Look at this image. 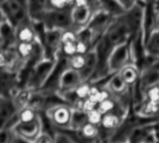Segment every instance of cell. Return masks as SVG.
<instances>
[{
	"label": "cell",
	"instance_id": "obj_1",
	"mask_svg": "<svg viewBox=\"0 0 159 143\" xmlns=\"http://www.w3.org/2000/svg\"><path fill=\"white\" fill-rule=\"evenodd\" d=\"M28 0H6L0 5V10L5 14L7 21L15 28L25 21Z\"/></svg>",
	"mask_w": 159,
	"mask_h": 143
},
{
	"label": "cell",
	"instance_id": "obj_2",
	"mask_svg": "<svg viewBox=\"0 0 159 143\" xmlns=\"http://www.w3.org/2000/svg\"><path fill=\"white\" fill-rule=\"evenodd\" d=\"M41 128H42V125H41V122L39 118L28 123H17L12 127L18 138L23 139L27 142H31V143H34L37 137L40 135V133L42 132Z\"/></svg>",
	"mask_w": 159,
	"mask_h": 143
},
{
	"label": "cell",
	"instance_id": "obj_3",
	"mask_svg": "<svg viewBox=\"0 0 159 143\" xmlns=\"http://www.w3.org/2000/svg\"><path fill=\"white\" fill-rule=\"evenodd\" d=\"M49 117L56 126L66 127L72 121V112L66 106H57L49 110Z\"/></svg>",
	"mask_w": 159,
	"mask_h": 143
},
{
	"label": "cell",
	"instance_id": "obj_4",
	"mask_svg": "<svg viewBox=\"0 0 159 143\" xmlns=\"http://www.w3.org/2000/svg\"><path fill=\"white\" fill-rule=\"evenodd\" d=\"M15 38L17 43H35L36 32L26 20L15 27Z\"/></svg>",
	"mask_w": 159,
	"mask_h": 143
},
{
	"label": "cell",
	"instance_id": "obj_5",
	"mask_svg": "<svg viewBox=\"0 0 159 143\" xmlns=\"http://www.w3.org/2000/svg\"><path fill=\"white\" fill-rule=\"evenodd\" d=\"M33 94H34V90H32L26 86L20 87L16 91V93L11 97V100H12V103L18 112L29 105L30 100L33 96Z\"/></svg>",
	"mask_w": 159,
	"mask_h": 143
},
{
	"label": "cell",
	"instance_id": "obj_6",
	"mask_svg": "<svg viewBox=\"0 0 159 143\" xmlns=\"http://www.w3.org/2000/svg\"><path fill=\"white\" fill-rule=\"evenodd\" d=\"M15 50L24 65V63L28 61L33 56L35 51V43H17Z\"/></svg>",
	"mask_w": 159,
	"mask_h": 143
},
{
	"label": "cell",
	"instance_id": "obj_7",
	"mask_svg": "<svg viewBox=\"0 0 159 143\" xmlns=\"http://www.w3.org/2000/svg\"><path fill=\"white\" fill-rule=\"evenodd\" d=\"M17 117H18V123H32L39 118L38 115V110H36L34 108L30 106H27L24 108L23 109H21L18 112Z\"/></svg>",
	"mask_w": 159,
	"mask_h": 143
},
{
	"label": "cell",
	"instance_id": "obj_8",
	"mask_svg": "<svg viewBox=\"0 0 159 143\" xmlns=\"http://www.w3.org/2000/svg\"><path fill=\"white\" fill-rule=\"evenodd\" d=\"M120 75L126 85H131L135 83L138 79V71L132 65H127L122 69Z\"/></svg>",
	"mask_w": 159,
	"mask_h": 143
},
{
	"label": "cell",
	"instance_id": "obj_9",
	"mask_svg": "<svg viewBox=\"0 0 159 143\" xmlns=\"http://www.w3.org/2000/svg\"><path fill=\"white\" fill-rule=\"evenodd\" d=\"M90 16V11L87 6L84 7H75L73 12V19L74 22L78 25H84L85 24Z\"/></svg>",
	"mask_w": 159,
	"mask_h": 143
},
{
	"label": "cell",
	"instance_id": "obj_10",
	"mask_svg": "<svg viewBox=\"0 0 159 143\" xmlns=\"http://www.w3.org/2000/svg\"><path fill=\"white\" fill-rule=\"evenodd\" d=\"M119 122H120L119 117L117 115L113 114L112 112H111V113H107V114L103 115L102 121H101V125L105 129L111 130V129L117 127L119 124Z\"/></svg>",
	"mask_w": 159,
	"mask_h": 143
},
{
	"label": "cell",
	"instance_id": "obj_11",
	"mask_svg": "<svg viewBox=\"0 0 159 143\" xmlns=\"http://www.w3.org/2000/svg\"><path fill=\"white\" fill-rule=\"evenodd\" d=\"M16 135L11 127H2L0 129V143H16Z\"/></svg>",
	"mask_w": 159,
	"mask_h": 143
},
{
	"label": "cell",
	"instance_id": "obj_12",
	"mask_svg": "<svg viewBox=\"0 0 159 143\" xmlns=\"http://www.w3.org/2000/svg\"><path fill=\"white\" fill-rule=\"evenodd\" d=\"M88 98L91 99L92 101H94L95 103L98 104L101 101H103L105 99H108L110 97H109V94H108L107 91H105V90H98L96 87H91Z\"/></svg>",
	"mask_w": 159,
	"mask_h": 143
},
{
	"label": "cell",
	"instance_id": "obj_13",
	"mask_svg": "<svg viewBox=\"0 0 159 143\" xmlns=\"http://www.w3.org/2000/svg\"><path fill=\"white\" fill-rule=\"evenodd\" d=\"M70 66L75 70H81L86 65V58L82 54H75L71 56L69 61Z\"/></svg>",
	"mask_w": 159,
	"mask_h": 143
},
{
	"label": "cell",
	"instance_id": "obj_14",
	"mask_svg": "<svg viewBox=\"0 0 159 143\" xmlns=\"http://www.w3.org/2000/svg\"><path fill=\"white\" fill-rule=\"evenodd\" d=\"M110 85H111V89L113 92L118 93V94L125 92V89H126V86H127L125 83V82L123 81V79L121 78V75L120 74H118L117 76H115L112 79V81L111 82V84Z\"/></svg>",
	"mask_w": 159,
	"mask_h": 143
},
{
	"label": "cell",
	"instance_id": "obj_15",
	"mask_svg": "<svg viewBox=\"0 0 159 143\" xmlns=\"http://www.w3.org/2000/svg\"><path fill=\"white\" fill-rule=\"evenodd\" d=\"M82 133L86 138H94L98 135V127L95 124L86 123L82 126Z\"/></svg>",
	"mask_w": 159,
	"mask_h": 143
},
{
	"label": "cell",
	"instance_id": "obj_16",
	"mask_svg": "<svg viewBox=\"0 0 159 143\" xmlns=\"http://www.w3.org/2000/svg\"><path fill=\"white\" fill-rule=\"evenodd\" d=\"M97 109L100 111L101 114H107V113H111V110L114 109V102L108 98V99H105L103 101H101L100 103L98 104V107Z\"/></svg>",
	"mask_w": 159,
	"mask_h": 143
},
{
	"label": "cell",
	"instance_id": "obj_17",
	"mask_svg": "<svg viewBox=\"0 0 159 143\" xmlns=\"http://www.w3.org/2000/svg\"><path fill=\"white\" fill-rule=\"evenodd\" d=\"M102 117H103V114H101L100 111L98 109H95L94 110L86 113L87 123H90L95 124V125H98V124L101 123Z\"/></svg>",
	"mask_w": 159,
	"mask_h": 143
},
{
	"label": "cell",
	"instance_id": "obj_18",
	"mask_svg": "<svg viewBox=\"0 0 159 143\" xmlns=\"http://www.w3.org/2000/svg\"><path fill=\"white\" fill-rule=\"evenodd\" d=\"M91 87L87 83H83L81 85L77 86L75 89V94L80 99H86L89 96Z\"/></svg>",
	"mask_w": 159,
	"mask_h": 143
},
{
	"label": "cell",
	"instance_id": "obj_19",
	"mask_svg": "<svg viewBox=\"0 0 159 143\" xmlns=\"http://www.w3.org/2000/svg\"><path fill=\"white\" fill-rule=\"evenodd\" d=\"M77 41H78V39H77L76 34L69 30L65 31L60 37V42L62 45L67 44V43H77Z\"/></svg>",
	"mask_w": 159,
	"mask_h": 143
},
{
	"label": "cell",
	"instance_id": "obj_20",
	"mask_svg": "<svg viewBox=\"0 0 159 143\" xmlns=\"http://www.w3.org/2000/svg\"><path fill=\"white\" fill-rule=\"evenodd\" d=\"M148 99L149 101H152L159 104V87L158 86H152L149 88L147 92Z\"/></svg>",
	"mask_w": 159,
	"mask_h": 143
},
{
	"label": "cell",
	"instance_id": "obj_21",
	"mask_svg": "<svg viewBox=\"0 0 159 143\" xmlns=\"http://www.w3.org/2000/svg\"><path fill=\"white\" fill-rule=\"evenodd\" d=\"M97 107H98V104H97V103H95L94 101H92V100L89 99V98H86V99H84V103H83V108H82V109H83V111L85 112V114H86V113H88V112L94 110L95 109H97Z\"/></svg>",
	"mask_w": 159,
	"mask_h": 143
},
{
	"label": "cell",
	"instance_id": "obj_22",
	"mask_svg": "<svg viewBox=\"0 0 159 143\" xmlns=\"http://www.w3.org/2000/svg\"><path fill=\"white\" fill-rule=\"evenodd\" d=\"M63 51L67 56H73L77 53L76 51V43H67L62 45Z\"/></svg>",
	"mask_w": 159,
	"mask_h": 143
},
{
	"label": "cell",
	"instance_id": "obj_23",
	"mask_svg": "<svg viewBox=\"0 0 159 143\" xmlns=\"http://www.w3.org/2000/svg\"><path fill=\"white\" fill-rule=\"evenodd\" d=\"M159 104L158 103H155V102H152V101H148L144 107V112L147 113V114H152V113H155L158 109H159Z\"/></svg>",
	"mask_w": 159,
	"mask_h": 143
},
{
	"label": "cell",
	"instance_id": "obj_24",
	"mask_svg": "<svg viewBox=\"0 0 159 143\" xmlns=\"http://www.w3.org/2000/svg\"><path fill=\"white\" fill-rule=\"evenodd\" d=\"M34 143H54V141H53L52 137L49 134L41 132L40 135L37 137V139L35 140Z\"/></svg>",
	"mask_w": 159,
	"mask_h": 143
},
{
	"label": "cell",
	"instance_id": "obj_25",
	"mask_svg": "<svg viewBox=\"0 0 159 143\" xmlns=\"http://www.w3.org/2000/svg\"><path fill=\"white\" fill-rule=\"evenodd\" d=\"M87 50H88V47H87V44L84 41H82V40H78L77 41V43H76V51H77V53L76 54L84 55L87 52Z\"/></svg>",
	"mask_w": 159,
	"mask_h": 143
},
{
	"label": "cell",
	"instance_id": "obj_26",
	"mask_svg": "<svg viewBox=\"0 0 159 143\" xmlns=\"http://www.w3.org/2000/svg\"><path fill=\"white\" fill-rule=\"evenodd\" d=\"M50 4L54 9L62 10L67 5V2L66 0H50Z\"/></svg>",
	"mask_w": 159,
	"mask_h": 143
},
{
	"label": "cell",
	"instance_id": "obj_27",
	"mask_svg": "<svg viewBox=\"0 0 159 143\" xmlns=\"http://www.w3.org/2000/svg\"><path fill=\"white\" fill-rule=\"evenodd\" d=\"M75 6L76 7H84L87 6L88 0H75Z\"/></svg>",
	"mask_w": 159,
	"mask_h": 143
},
{
	"label": "cell",
	"instance_id": "obj_28",
	"mask_svg": "<svg viewBox=\"0 0 159 143\" xmlns=\"http://www.w3.org/2000/svg\"><path fill=\"white\" fill-rule=\"evenodd\" d=\"M7 21V18L5 16V14L2 12V11L0 10V26L2 25V24H4L5 22Z\"/></svg>",
	"mask_w": 159,
	"mask_h": 143
},
{
	"label": "cell",
	"instance_id": "obj_29",
	"mask_svg": "<svg viewBox=\"0 0 159 143\" xmlns=\"http://www.w3.org/2000/svg\"><path fill=\"white\" fill-rule=\"evenodd\" d=\"M72 1H75V0H66L67 4H69V3H70V2H72Z\"/></svg>",
	"mask_w": 159,
	"mask_h": 143
},
{
	"label": "cell",
	"instance_id": "obj_30",
	"mask_svg": "<svg viewBox=\"0 0 159 143\" xmlns=\"http://www.w3.org/2000/svg\"><path fill=\"white\" fill-rule=\"evenodd\" d=\"M6 1V0H0V5H1V4H3L4 2Z\"/></svg>",
	"mask_w": 159,
	"mask_h": 143
}]
</instances>
